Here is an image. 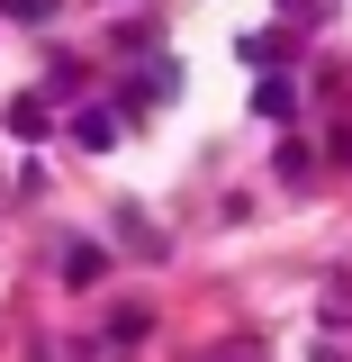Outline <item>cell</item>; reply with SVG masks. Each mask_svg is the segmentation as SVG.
<instances>
[{"mask_svg": "<svg viewBox=\"0 0 352 362\" xmlns=\"http://www.w3.org/2000/svg\"><path fill=\"white\" fill-rule=\"evenodd\" d=\"M99 263H109V254H99V245H73V254H63V281H73V290H82V281H99Z\"/></svg>", "mask_w": 352, "mask_h": 362, "instance_id": "obj_2", "label": "cell"}, {"mask_svg": "<svg viewBox=\"0 0 352 362\" xmlns=\"http://www.w3.org/2000/svg\"><path fill=\"white\" fill-rule=\"evenodd\" d=\"M253 109H262V118H298V90H289V82H262V90H253Z\"/></svg>", "mask_w": 352, "mask_h": 362, "instance_id": "obj_1", "label": "cell"}, {"mask_svg": "<svg viewBox=\"0 0 352 362\" xmlns=\"http://www.w3.org/2000/svg\"><path fill=\"white\" fill-rule=\"evenodd\" d=\"M208 362H262V335H235V344H217Z\"/></svg>", "mask_w": 352, "mask_h": 362, "instance_id": "obj_3", "label": "cell"}, {"mask_svg": "<svg viewBox=\"0 0 352 362\" xmlns=\"http://www.w3.org/2000/svg\"><path fill=\"white\" fill-rule=\"evenodd\" d=\"M280 9H289V18H316V9H325V0H280Z\"/></svg>", "mask_w": 352, "mask_h": 362, "instance_id": "obj_4", "label": "cell"}]
</instances>
